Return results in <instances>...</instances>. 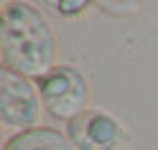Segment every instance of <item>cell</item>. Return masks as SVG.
<instances>
[{"mask_svg": "<svg viewBox=\"0 0 158 150\" xmlns=\"http://www.w3.org/2000/svg\"><path fill=\"white\" fill-rule=\"evenodd\" d=\"M66 137L77 150H120L125 127L105 109H87L66 122Z\"/></svg>", "mask_w": 158, "mask_h": 150, "instance_id": "obj_4", "label": "cell"}, {"mask_svg": "<svg viewBox=\"0 0 158 150\" xmlns=\"http://www.w3.org/2000/svg\"><path fill=\"white\" fill-rule=\"evenodd\" d=\"M3 150H77V148L69 143L66 132H59L54 127H33L8 137Z\"/></svg>", "mask_w": 158, "mask_h": 150, "instance_id": "obj_5", "label": "cell"}, {"mask_svg": "<svg viewBox=\"0 0 158 150\" xmlns=\"http://www.w3.org/2000/svg\"><path fill=\"white\" fill-rule=\"evenodd\" d=\"M89 5H92V3H87V0H54V3H48V8H54V13L64 15V18L82 15Z\"/></svg>", "mask_w": 158, "mask_h": 150, "instance_id": "obj_6", "label": "cell"}, {"mask_svg": "<svg viewBox=\"0 0 158 150\" xmlns=\"http://www.w3.org/2000/svg\"><path fill=\"white\" fill-rule=\"evenodd\" d=\"M33 82L38 87L44 109L54 120L72 122L74 117L89 109L87 107L89 104V84H87L84 74L72 64H56Z\"/></svg>", "mask_w": 158, "mask_h": 150, "instance_id": "obj_2", "label": "cell"}, {"mask_svg": "<svg viewBox=\"0 0 158 150\" xmlns=\"http://www.w3.org/2000/svg\"><path fill=\"white\" fill-rule=\"evenodd\" d=\"M41 94L33 79L13 71V69H0V122L8 130H26L38 127L41 120Z\"/></svg>", "mask_w": 158, "mask_h": 150, "instance_id": "obj_3", "label": "cell"}, {"mask_svg": "<svg viewBox=\"0 0 158 150\" xmlns=\"http://www.w3.org/2000/svg\"><path fill=\"white\" fill-rule=\"evenodd\" d=\"M0 59L5 69L28 79L56 66V33L46 15L26 0H8L0 8Z\"/></svg>", "mask_w": 158, "mask_h": 150, "instance_id": "obj_1", "label": "cell"}, {"mask_svg": "<svg viewBox=\"0 0 158 150\" xmlns=\"http://www.w3.org/2000/svg\"><path fill=\"white\" fill-rule=\"evenodd\" d=\"M102 13H110V15H127V13H135L138 8H140V3H100Z\"/></svg>", "mask_w": 158, "mask_h": 150, "instance_id": "obj_7", "label": "cell"}]
</instances>
